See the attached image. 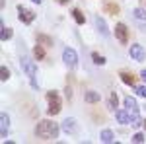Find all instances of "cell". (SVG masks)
Segmentation results:
<instances>
[{
    "instance_id": "cell-8",
    "label": "cell",
    "mask_w": 146,
    "mask_h": 144,
    "mask_svg": "<svg viewBox=\"0 0 146 144\" xmlns=\"http://www.w3.org/2000/svg\"><path fill=\"white\" fill-rule=\"evenodd\" d=\"M0 127H2L0 136H2V138H6V136H8V127H10V117H8L6 113H2V117H0Z\"/></svg>"
},
{
    "instance_id": "cell-17",
    "label": "cell",
    "mask_w": 146,
    "mask_h": 144,
    "mask_svg": "<svg viewBox=\"0 0 146 144\" xmlns=\"http://www.w3.org/2000/svg\"><path fill=\"white\" fill-rule=\"evenodd\" d=\"M33 55H35L37 60H43V58H45V51H43V47H41V45H37V47L33 49Z\"/></svg>"
},
{
    "instance_id": "cell-14",
    "label": "cell",
    "mask_w": 146,
    "mask_h": 144,
    "mask_svg": "<svg viewBox=\"0 0 146 144\" xmlns=\"http://www.w3.org/2000/svg\"><path fill=\"white\" fill-rule=\"evenodd\" d=\"M96 23H98V29H100V33L107 37V35H109V29H107V25H105V22H103L101 18H98V20H96Z\"/></svg>"
},
{
    "instance_id": "cell-19",
    "label": "cell",
    "mask_w": 146,
    "mask_h": 144,
    "mask_svg": "<svg viewBox=\"0 0 146 144\" xmlns=\"http://www.w3.org/2000/svg\"><path fill=\"white\" fill-rule=\"evenodd\" d=\"M0 29H2V41H6V39H10V37H12V29H8L4 23L0 25Z\"/></svg>"
},
{
    "instance_id": "cell-3",
    "label": "cell",
    "mask_w": 146,
    "mask_h": 144,
    "mask_svg": "<svg viewBox=\"0 0 146 144\" xmlns=\"http://www.w3.org/2000/svg\"><path fill=\"white\" fill-rule=\"evenodd\" d=\"M22 68H23V72L29 76L31 86H33V88H37V82H35V72H37V68H35V64L29 60V58H25V56H23V58H22Z\"/></svg>"
},
{
    "instance_id": "cell-22",
    "label": "cell",
    "mask_w": 146,
    "mask_h": 144,
    "mask_svg": "<svg viewBox=\"0 0 146 144\" xmlns=\"http://www.w3.org/2000/svg\"><path fill=\"white\" fill-rule=\"evenodd\" d=\"M37 41H39L41 45H43V43H45V45H51V43H53V41H51V39H49L47 35H41V33L37 35Z\"/></svg>"
},
{
    "instance_id": "cell-26",
    "label": "cell",
    "mask_w": 146,
    "mask_h": 144,
    "mask_svg": "<svg viewBox=\"0 0 146 144\" xmlns=\"http://www.w3.org/2000/svg\"><path fill=\"white\" fill-rule=\"evenodd\" d=\"M105 10L111 12V14H117V12H119V8H117L115 4H105Z\"/></svg>"
},
{
    "instance_id": "cell-24",
    "label": "cell",
    "mask_w": 146,
    "mask_h": 144,
    "mask_svg": "<svg viewBox=\"0 0 146 144\" xmlns=\"http://www.w3.org/2000/svg\"><path fill=\"white\" fill-rule=\"evenodd\" d=\"M136 96L146 98V86H136Z\"/></svg>"
},
{
    "instance_id": "cell-1",
    "label": "cell",
    "mask_w": 146,
    "mask_h": 144,
    "mask_svg": "<svg viewBox=\"0 0 146 144\" xmlns=\"http://www.w3.org/2000/svg\"><path fill=\"white\" fill-rule=\"evenodd\" d=\"M35 134L43 140H53L58 136V125L53 121H41L35 129Z\"/></svg>"
},
{
    "instance_id": "cell-16",
    "label": "cell",
    "mask_w": 146,
    "mask_h": 144,
    "mask_svg": "<svg viewBox=\"0 0 146 144\" xmlns=\"http://www.w3.org/2000/svg\"><path fill=\"white\" fill-rule=\"evenodd\" d=\"M84 98H86L88 103H98V101H100V96H98L96 92H86V96H84Z\"/></svg>"
},
{
    "instance_id": "cell-20",
    "label": "cell",
    "mask_w": 146,
    "mask_h": 144,
    "mask_svg": "<svg viewBox=\"0 0 146 144\" xmlns=\"http://www.w3.org/2000/svg\"><path fill=\"white\" fill-rule=\"evenodd\" d=\"M135 18H138V20H142V22H144V20H146V10L136 8V10H135Z\"/></svg>"
},
{
    "instance_id": "cell-4",
    "label": "cell",
    "mask_w": 146,
    "mask_h": 144,
    "mask_svg": "<svg viewBox=\"0 0 146 144\" xmlns=\"http://www.w3.org/2000/svg\"><path fill=\"white\" fill-rule=\"evenodd\" d=\"M62 60H64V64H66L68 68H74L76 64H78V53H76L74 49H64Z\"/></svg>"
},
{
    "instance_id": "cell-6",
    "label": "cell",
    "mask_w": 146,
    "mask_h": 144,
    "mask_svg": "<svg viewBox=\"0 0 146 144\" xmlns=\"http://www.w3.org/2000/svg\"><path fill=\"white\" fill-rule=\"evenodd\" d=\"M115 37L121 41V43H127L129 41V33H127V25L123 23H117L115 25Z\"/></svg>"
},
{
    "instance_id": "cell-7",
    "label": "cell",
    "mask_w": 146,
    "mask_h": 144,
    "mask_svg": "<svg viewBox=\"0 0 146 144\" xmlns=\"http://www.w3.org/2000/svg\"><path fill=\"white\" fill-rule=\"evenodd\" d=\"M131 56H133L135 60H138V62H142L146 58V53H144V49H142L140 45H133V47H131Z\"/></svg>"
},
{
    "instance_id": "cell-18",
    "label": "cell",
    "mask_w": 146,
    "mask_h": 144,
    "mask_svg": "<svg viewBox=\"0 0 146 144\" xmlns=\"http://www.w3.org/2000/svg\"><path fill=\"white\" fill-rule=\"evenodd\" d=\"M72 18H74V20H76V23H80V25L86 22V18L82 16V12H80V10H72Z\"/></svg>"
},
{
    "instance_id": "cell-27",
    "label": "cell",
    "mask_w": 146,
    "mask_h": 144,
    "mask_svg": "<svg viewBox=\"0 0 146 144\" xmlns=\"http://www.w3.org/2000/svg\"><path fill=\"white\" fill-rule=\"evenodd\" d=\"M140 78H142V80L146 82V70H142V72H140Z\"/></svg>"
},
{
    "instance_id": "cell-5",
    "label": "cell",
    "mask_w": 146,
    "mask_h": 144,
    "mask_svg": "<svg viewBox=\"0 0 146 144\" xmlns=\"http://www.w3.org/2000/svg\"><path fill=\"white\" fill-rule=\"evenodd\" d=\"M18 12H20V22H23V23H31L35 20V12L25 10L23 6H18Z\"/></svg>"
},
{
    "instance_id": "cell-15",
    "label": "cell",
    "mask_w": 146,
    "mask_h": 144,
    "mask_svg": "<svg viewBox=\"0 0 146 144\" xmlns=\"http://www.w3.org/2000/svg\"><path fill=\"white\" fill-rule=\"evenodd\" d=\"M101 142H115V136L109 129H105L103 133H101Z\"/></svg>"
},
{
    "instance_id": "cell-25",
    "label": "cell",
    "mask_w": 146,
    "mask_h": 144,
    "mask_svg": "<svg viewBox=\"0 0 146 144\" xmlns=\"http://www.w3.org/2000/svg\"><path fill=\"white\" fill-rule=\"evenodd\" d=\"M0 74H2V80H8V78H10V70H8V68L6 66H2V70H0Z\"/></svg>"
},
{
    "instance_id": "cell-10",
    "label": "cell",
    "mask_w": 146,
    "mask_h": 144,
    "mask_svg": "<svg viewBox=\"0 0 146 144\" xmlns=\"http://www.w3.org/2000/svg\"><path fill=\"white\" fill-rule=\"evenodd\" d=\"M131 119H133V115L129 111H117V121L121 125H131Z\"/></svg>"
},
{
    "instance_id": "cell-30",
    "label": "cell",
    "mask_w": 146,
    "mask_h": 144,
    "mask_svg": "<svg viewBox=\"0 0 146 144\" xmlns=\"http://www.w3.org/2000/svg\"><path fill=\"white\" fill-rule=\"evenodd\" d=\"M31 2H35V4H41V0H31Z\"/></svg>"
},
{
    "instance_id": "cell-29",
    "label": "cell",
    "mask_w": 146,
    "mask_h": 144,
    "mask_svg": "<svg viewBox=\"0 0 146 144\" xmlns=\"http://www.w3.org/2000/svg\"><path fill=\"white\" fill-rule=\"evenodd\" d=\"M142 127H144V131H146V119H144V121H142Z\"/></svg>"
},
{
    "instance_id": "cell-11",
    "label": "cell",
    "mask_w": 146,
    "mask_h": 144,
    "mask_svg": "<svg viewBox=\"0 0 146 144\" xmlns=\"http://www.w3.org/2000/svg\"><path fill=\"white\" fill-rule=\"evenodd\" d=\"M62 129H64V133L72 134L76 131V121H74V119H66V121L62 123Z\"/></svg>"
},
{
    "instance_id": "cell-2",
    "label": "cell",
    "mask_w": 146,
    "mask_h": 144,
    "mask_svg": "<svg viewBox=\"0 0 146 144\" xmlns=\"http://www.w3.org/2000/svg\"><path fill=\"white\" fill-rule=\"evenodd\" d=\"M47 101H49V109L47 113L49 115H56L60 111V98L56 92H47Z\"/></svg>"
},
{
    "instance_id": "cell-12",
    "label": "cell",
    "mask_w": 146,
    "mask_h": 144,
    "mask_svg": "<svg viewBox=\"0 0 146 144\" xmlns=\"http://www.w3.org/2000/svg\"><path fill=\"white\" fill-rule=\"evenodd\" d=\"M121 80L129 86H136V78L131 74V72H121Z\"/></svg>"
},
{
    "instance_id": "cell-21",
    "label": "cell",
    "mask_w": 146,
    "mask_h": 144,
    "mask_svg": "<svg viewBox=\"0 0 146 144\" xmlns=\"http://www.w3.org/2000/svg\"><path fill=\"white\" fill-rule=\"evenodd\" d=\"M92 58H94V62H96V64H105V58H103V56L101 55H98V53H94V55H92Z\"/></svg>"
},
{
    "instance_id": "cell-23",
    "label": "cell",
    "mask_w": 146,
    "mask_h": 144,
    "mask_svg": "<svg viewBox=\"0 0 146 144\" xmlns=\"http://www.w3.org/2000/svg\"><path fill=\"white\" fill-rule=\"evenodd\" d=\"M131 140H133V142H138V144H140V142H144V134H140V133H136L135 134V136H133V138H131Z\"/></svg>"
},
{
    "instance_id": "cell-9",
    "label": "cell",
    "mask_w": 146,
    "mask_h": 144,
    "mask_svg": "<svg viewBox=\"0 0 146 144\" xmlns=\"http://www.w3.org/2000/svg\"><path fill=\"white\" fill-rule=\"evenodd\" d=\"M125 105H127V111L131 115H136L138 113V103H136L133 98H125Z\"/></svg>"
},
{
    "instance_id": "cell-13",
    "label": "cell",
    "mask_w": 146,
    "mask_h": 144,
    "mask_svg": "<svg viewBox=\"0 0 146 144\" xmlns=\"http://www.w3.org/2000/svg\"><path fill=\"white\" fill-rule=\"evenodd\" d=\"M117 107H119L117 94H115V92H111V94H109V109H111V111H117Z\"/></svg>"
},
{
    "instance_id": "cell-28",
    "label": "cell",
    "mask_w": 146,
    "mask_h": 144,
    "mask_svg": "<svg viewBox=\"0 0 146 144\" xmlns=\"http://www.w3.org/2000/svg\"><path fill=\"white\" fill-rule=\"evenodd\" d=\"M56 2H60V4H68V0H56Z\"/></svg>"
}]
</instances>
